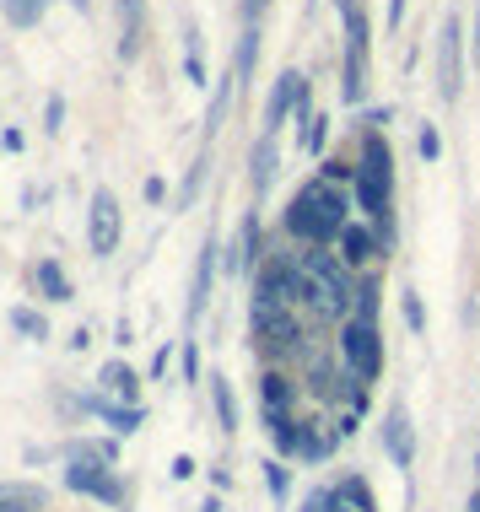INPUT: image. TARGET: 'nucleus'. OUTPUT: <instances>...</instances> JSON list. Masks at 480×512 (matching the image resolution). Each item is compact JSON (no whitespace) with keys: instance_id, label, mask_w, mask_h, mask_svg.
I'll list each match as a JSON object with an SVG mask.
<instances>
[{"instance_id":"nucleus-1","label":"nucleus","mask_w":480,"mask_h":512,"mask_svg":"<svg viewBox=\"0 0 480 512\" xmlns=\"http://www.w3.org/2000/svg\"><path fill=\"white\" fill-rule=\"evenodd\" d=\"M351 184H335V178H308L303 189L292 195V205H286V232H292L303 248H329L340 243V232L351 227Z\"/></svg>"},{"instance_id":"nucleus-2","label":"nucleus","mask_w":480,"mask_h":512,"mask_svg":"<svg viewBox=\"0 0 480 512\" xmlns=\"http://www.w3.org/2000/svg\"><path fill=\"white\" fill-rule=\"evenodd\" d=\"M292 259H297V270H303V281H308L313 313L340 318V324H346L351 308H356V275H351V265L335 254V248H303V254H292Z\"/></svg>"},{"instance_id":"nucleus-3","label":"nucleus","mask_w":480,"mask_h":512,"mask_svg":"<svg viewBox=\"0 0 480 512\" xmlns=\"http://www.w3.org/2000/svg\"><path fill=\"white\" fill-rule=\"evenodd\" d=\"M340 367H346L351 383L373 389L383 378V329L367 324V318H346L340 324Z\"/></svg>"},{"instance_id":"nucleus-4","label":"nucleus","mask_w":480,"mask_h":512,"mask_svg":"<svg viewBox=\"0 0 480 512\" xmlns=\"http://www.w3.org/2000/svg\"><path fill=\"white\" fill-rule=\"evenodd\" d=\"M340 17H346V71H340V98L362 103L367 92V17L356 0H335Z\"/></svg>"},{"instance_id":"nucleus-5","label":"nucleus","mask_w":480,"mask_h":512,"mask_svg":"<svg viewBox=\"0 0 480 512\" xmlns=\"http://www.w3.org/2000/svg\"><path fill=\"white\" fill-rule=\"evenodd\" d=\"M65 491L92 496V502H103V507H125L130 502L125 486H119V475H114V464H98V459H71L65 464Z\"/></svg>"},{"instance_id":"nucleus-6","label":"nucleus","mask_w":480,"mask_h":512,"mask_svg":"<svg viewBox=\"0 0 480 512\" xmlns=\"http://www.w3.org/2000/svg\"><path fill=\"white\" fill-rule=\"evenodd\" d=\"M249 324H254V335L270 340L276 351H297V345H303L297 308H281V302H270V297H259V292H254V302H249Z\"/></svg>"},{"instance_id":"nucleus-7","label":"nucleus","mask_w":480,"mask_h":512,"mask_svg":"<svg viewBox=\"0 0 480 512\" xmlns=\"http://www.w3.org/2000/svg\"><path fill=\"white\" fill-rule=\"evenodd\" d=\"M125 238V211H119L114 189H92V211H87V248L98 259H108Z\"/></svg>"},{"instance_id":"nucleus-8","label":"nucleus","mask_w":480,"mask_h":512,"mask_svg":"<svg viewBox=\"0 0 480 512\" xmlns=\"http://www.w3.org/2000/svg\"><path fill=\"white\" fill-rule=\"evenodd\" d=\"M459 81H464V22L443 17V27H437V92H443V103H459Z\"/></svg>"},{"instance_id":"nucleus-9","label":"nucleus","mask_w":480,"mask_h":512,"mask_svg":"<svg viewBox=\"0 0 480 512\" xmlns=\"http://www.w3.org/2000/svg\"><path fill=\"white\" fill-rule=\"evenodd\" d=\"M383 453H389L394 469H410V459H416V426H410V410L394 399L389 415H383Z\"/></svg>"},{"instance_id":"nucleus-10","label":"nucleus","mask_w":480,"mask_h":512,"mask_svg":"<svg viewBox=\"0 0 480 512\" xmlns=\"http://www.w3.org/2000/svg\"><path fill=\"white\" fill-rule=\"evenodd\" d=\"M378 254H383V238H378V227H373V221H367V227H362V221H351V227L340 232V259H346L351 270L373 265Z\"/></svg>"},{"instance_id":"nucleus-11","label":"nucleus","mask_w":480,"mask_h":512,"mask_svg":"<svg viewBox=\"0 0 480 512\" xmlns=\"http://www.w3.org/2000/svg\"><path fill=\"white\" fill-rule=\"evenodd\" d=\"M303 71H281L276 76V87H270V103H265V135H281V124L286 114H292V103H297V92H303Z\"/></svg>"},{"instance_id":"nucleus-12","label":"nucleus","mask_w":480,"mask_h":512,"mask_svg":"<svg viewBox=\"0 0 480 512\" xmlns=\"http://www.w3.org/2000/svg\"><path fill=\"white\" fill-rule=\"evenodd\" d=\"M98 383H103V394H114L119 405H141V378H135V367L130 362H103V372H98Z\"/></svg>"},{"instance_id":"nucleus-13","label":"nucleus","mask_w":480,"mask_h":512,"mask_svg":"<svg viewBox=\"0 0 480 512\" xmlns=\"http://www.w3.org/2000/svg\"><path fill=\"white\" fill-rule=\"evenodd\" d=\"M146 38V0H119V54L135 60Z\"/></svg>"},{"instance_id":"nucleus-14","label":"nucleus","mask_w":480,"mask_h":512,"mask_svg":"<svg viewBox=\"0 0 480 512\" xmlns=\"http://www.w3.org/2000/svg\"><path fill=\"white\" fill-rule=\"evenodd\" d=\"M216 238H205L200 243V265H195V292H189V318H200L205 313V297H211V281H216Z\"/></svg>"},{"instance_id":"nucleus-15","label":"nucleus","mask_w":480,"mask_h":512,"mask_svg":"<svg viewBox=\"0 0 480 512\" xmlns=\"http://www.w3.org/2000/svg\"><path fill=\"white\" fill-rule=\"evenodd\" d=\"M81 410H92V415H103V421H108V426H114V432H119V437H130V432H135V426H141V421H146V410H141V405H108V399H98V394H92V399H81Z\"/></svg>"},{"instance_id":"nucleus-16","label":"nucleus","mask_w":480,"mask_h":512,"mask_svg":"<svg viewBox=\"0 0 480 512\" xmlns=\"http://www.w3.org/2000/svg\"><path fill=\"white\" fill-rule=\"evenodd\" d=\"M270 178H276V135H259L254 157H249V184H254V200L270 189Z\"/></svg>"},{"instance_id":"nucleus-17","label":"nucleus","mask_w":480,"mask_h":512,"mask_svg":"<svg viewBox=\"0 0 480 512\" xmlns=\"http://www.w3.org/2000/svg\"><path fill=\"white\" fill-rule=\"evenodd\" d=\"M329 502L346 507V512H378V507H373V491H367L362 475H340V486L329 491Z\"/></svg>"},{"instance_id":"nucleus-18","label":"nucleus","mask_w":480,"mask_h":512,"mask_svg":"<svg viewBox=\"0 0 480 512\" xmlns=\"http://www.w3.org/2000/svg\"><path fill=\"white\" fill-rule=\"evenodd\" d=\"M33 281H38V292H44L49 302H71V281H65V270L54 265V259H38Z\"/></svg>"},{"instance_id":"nucleus-19","label":"nucleus","mask_w":480,"mask_h":512,"mask_svg":"<svg viewBox=\"0 0 480 512\" xmlns=\"http://www.w3.org/2000/svg\"><path fill=\"white\" fill-rule=\"evenodd\" d=\"M211 405H216V421H222V432H238V399H232V389H227L222 372H211Z\"/></svg>"},{"instance_id":"nucleus-20","label":"nucleus","mask_w":480,"mask_h":512,"mask_svg":"<svg viewBox=\"0 0 480 512\" xmlns=\"http://www.w3.org/2000/svg\"><path fill=\"white\" fill-rule=\"evenodd\" d=\"M254 254H259V216L243 221V232H238V243H232V259H227V265H232V270H254Z\"/></svg>"},{"instance_id":"nucleus-21","label":"nucleus","mask_w":480,"mask_h":512,"mask_svg":"<svg viewBox=\"0 0 480 512\" xmlns=\"http://www.w3.org/2000/svg\"><path fill=\"white\" fill-rule=\"evenodd\" d=\"M0 512H44L38 486H0Z\"/></svg>"},{"instance_id":"nucleus-22","label":"nucleus","mask_w":480,"mask_h":512,"mask_svg":"<svg viewBox=\"0 0 480 512\" xmlns=\"http://www.w3.org/2000/svg\"><path fill=\"white\" fill-rule=\"evenodd\" d=\"M378 302H383L378 275H362V281H356V308H351V318H367V324H378Z\"/></svg>"},{"instance_id":"nucleus-23","label":"nucleus","mask_w":480,"mask_h":512,"mask_svg":"<svg viewBox=\"0 0 480 512\" xmlns=\"http://www.w3.org/2000/svg\"><path fill=\"white\" fill-rule=\"evenodd\" d=\"M0 6H6L11 27H38V22H44V11H49V0H0Z\"/></svg>"},{"instance_id":"nucleus-24","label":"nucleus","mask_w":480,"mask_h":512,"mask_svg":"<svg viewBox=\"0 0 480 512\" xmlns=\"http://www.w3.org/2000/svg\"><path fill=\"white\" fill-rule=\"evenodd\" d=\"M11 329L27 335V340H49V318L38 308H11Z\"/></svg>"},{"instance_id":"nucleus-25","label":"nucleus","mask_w":480,"mask_h":512,"mask_svg":"<svg viewBox=\"0 0 480 512\" xmlns=\"http://www.w3.org/2000/svg\"><path fill=\"white\" fill-rule=\"evenodd\" d=\"M254 65H259V27H243L238 60H232V76H254Z\"/></svg>"},{"instance_id":"nucleus-26","label":"nucleus","mask_w":480,"mask_h":512,"mask_svg":"<svg viewBox=\"0 0 480 512\" xmlns=\"http://www.w3.org/2000/svg\"><path fill=\"white\" fill-rule=\"evenodd\" d=\"M71 459H98V464H119V448H114V442H103V437H81V442H71Z\"/></svg>"},{"instance_id":"nucleus-27","label":"nucleus","mask_w":480,"mask_h":512,"mask_svg":"<svg viewBox=\"0 0 480 512\" xmlns=\"http://www.w3.org/2000/svg\"><path fill=\"white\" fill-rule=\"evenodd\" d=\"M232 81H238V76H232ZM232 81H222V87H216V98H211V108H205V135L222 130V119H227V98H232Z\"/></svg>"},{"instance_id":"nucleus-28","label":"nucleus","mask_w":480,"mask_h":512,"mask_svg":"<svg viewBox=\"0 0 480 512\" xmlns=\"http://www.w3.org/2000/svg\"><path fill=\"white\" fill-rule=\"evenodd\" d=\"M416 151H421V162H437V157H443V135H437V124H421Z\"/></svg>"},{"instance_id":"nucleus-29","label":"nucleus","mask_w":480,"mask_h":512,"mask_svg":"<svg viewBox=\"0 0 480 512\" xmlns=\"http://www.w3.org/2000/svg\"><path fill=\"white\" fill-rule=\"evenodd\" d=\"M324 135H329V119H324V114H313V119H308V130H303V146H308V151H324Z\"/></svg>"},{"instance_id":"nucleus-30","label":"nucleus","mask_w":480,"mask_h":512,"mask_svg":"<svg viewBox=\"0 0 480 512\" xmlns=\"http://www.w3.org/2000/svg\"><path fill=\"white\" fill-rule=\"evenodd\" d=\"M405 324H410V335H421V329H427V313H421V302H416V292H405Z\"/></svg>"},{"instance_id":"nucleus-31","label":"nucleus","mask_w":480,"mask_h":512,"mask_svg":"<svg viewBox=\"0 0 480 512\" xmlns=\"http://www.w3.org/2000/svg\"><path fill=\"white\" fill-rule=\"evenodd\" d=\"M60 130H65V103L49 98V108H44V135H60Z\"/></svg>"},{"instance_id":"nucleus-32","label":"nucleus","mask_w":480,"mask_h":512,"mask_svg":"<svg viewBox=\"0 0 480 512\" xmlns=\"http://www.w3.org/2000/svg\"><path fill=\"white\" fill-rule=\"evenodd\" d=\"M265 480H270V496L281 502V496H286V464H281V459H270V464H265Z\"/></svg>"},{"instance_id":"nucleus-33","label":"nucleus","mask_w":480,"mask_h":512,"mask_svg":"<svg viewBox=\"0 0 480 512\" xmlns=\"http://www.w3.org/2000/svg\"><path fill=\"white\" fill-rule=\"evenodd\" d=\"M184 378H189V383L200 378V345H195V340L184 345Z\"/></svg>"},{"instance_id":"nucleus-34","label":"nucleus","mask_w":480,"mask_h":512,"mask_svg":"<svg viewBox=\"0 0 480 512\" xmlns=\"http://www.w3.org/2000/svg\"><path fill=\"white\" fill-rule=\"evenodd\" d=\"M265 6H270V0H243V22L259 27V17H265Z\"/></svg>"},{"instance_id":"nucleus-35","label":"nucleus","mask_w":480,"mask_h":512,"mask_svg":"<svg viewBox=\"0 0 480 512\" xmlns=\"http://www.w3.org/2000/svg\"><path fill=\"white\" fill-rule=\"evenodd\" d=\"M168 362H173V345H157V356H152V378H162V372H168Z\"/></svg>"},{"instance_id":"nucleus-36","label":"nucleus","mask_w":480,"mask_h":512,"mask_svg":"<svg viewBox=\"0 0 480 512\" xmlns=\"http://www.w3.org/2000/svg\"><path fill=\"white\" fill-rule=\"evenodd\" d=\"M141 195L152 200V205H162V195H168V184H162V178H146V189H141Z\"/></svg>"},{"instance_id":"nucleus-37","label":"nucleus","mask_w":480,"mask_h":512,"mask_svg":"<svg viewBox=\"0 0 480 512\" xmlns=\"http://www.w3.org/2000/svg\"><path fill=\"white\" fill-rule=\"evenodd\" d=\"M189 475H195V459H189V453H178V459H173V480H189Z\"/></svg>"},{"instance_id":"nucleus-38","label":"nucleus","mask_w":480,"mask_h":512,"mask_svg":"<svg viewBox=\"0 0 480 512\" xmlns=\"http://www.w3.org/2000/svg\"><path fill=\"white\" fill-rule=\"evenodd\" d=\"M303 512H335V507H329V491H313L303 502Z\"/></svg>"},{"instance_id":"nucleus-39","label":"nucleus","mask_w":480,"mask_h":512,"mask_svg":"<svg viewBox=\"0 0 480 512\" xmlns=\"http://www.w3.org/2000/svg\"><path fill=\"white\" fill-rule=\"evenodd\" d=\"M389 124V108H367V130H383Z\"/></svg>"},{"instance_id":"nucleus-40","label":"nucleus","mask_w":480,"mask_h":512,"mask_svg":"<svg viewBox=\"0 0 480 512\" xmlns=\"http://www.w3.org/2000/svg\"><path fill=\"white\" fill-rule=\"evenodd\" d=\"M400 17H405V0H389V27H400Z\"/></svg>"},{"instance_id":"nucleus-41","label":"nucleus","mask_w":480,"mask_h":512,"mask_svg":"<svg viewBox=\"0 0 480 512\" xmlns=\"http://www.w3.org/2000/svg\"><path fill=\"white\" fill-rule=\"evenodd\" d=\"M475 65H480V6H475Z\"/></svg>"},{"instance_id":"nucleus-42","label":"nucleus","mask_w":480,"mask_h":512,"mask_svg":"<svg viewBox=\"0 0 480 512\" xmlns=\"http://www.w3.org/2000/svg\"><path fill=\"white\" fill-rule=\"evenodd\" d=\"M200 512H222V502H216V496H205V507Z\"/></svg>"},{"instance_id":"nucleus-43","label":"nucleus","mask_w":480,"mask_h":512,"mask_svg":"<svg viewBox=\"0 0 480 512\" xmlns=\"http://www.w3.org/2000/svg\"><path fill=\"white\" fill-rule=\"evenodd\" d=\"M470 512H480V486L470 491Z\"/></svg>"},{"instance_id":"nucleus-44","label":"nucleus","mask_w":480,"mask_h":512,"mask_svg":"<svg viewBox=\"0 0 480 512\" xmlns=\"http://www.w3.org/2000/svg\"><path fill=\"white\" fill-rule=\"evenodd\" d=\"M329 507H335V502H329ZM335 512H346V507H335Z\"/></svg>"}]
</instances>
